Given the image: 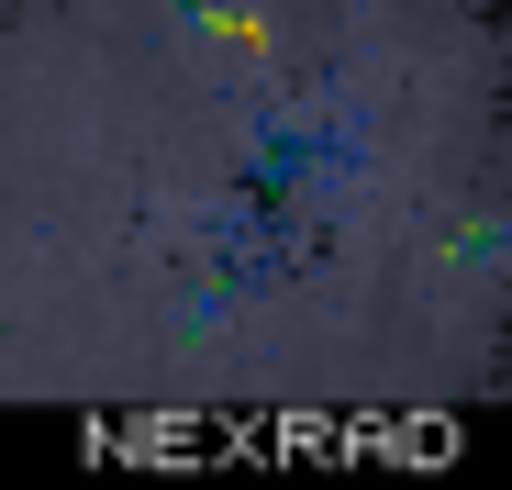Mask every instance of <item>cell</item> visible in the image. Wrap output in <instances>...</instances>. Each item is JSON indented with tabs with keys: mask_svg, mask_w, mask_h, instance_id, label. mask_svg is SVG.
<instances>
[{
	"mask_svg": "<svg viewBox=\"0 0 512 490\" xmlns=\"http://www.w3.org/2000/svg\"><path fill=\"white\" fill-rule=\"evenodd\" d=\"M512 390V0H0V401L446 424Z\"/></svg>",
	"mask_w": 512,
	"mask_h": 490,
	"instance_id": "obj_1",
	"label": "cell"
}]
</instances>
